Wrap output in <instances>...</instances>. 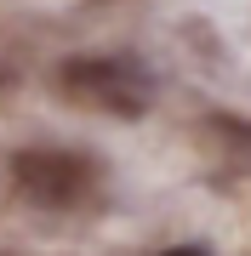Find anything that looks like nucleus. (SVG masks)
Here are the masks:
<instances>
[{
	"label": "nucleus",
	"instance_id": "nucleus-1",
	"mask_svg": "<svg viewBox=\"0 0 251 256\" xmlns=\"http://www.w3.org/2000/svg\"><path fill=\"white\" fill-rule=\"evenodd\" d=\"M12 176H18L23 200L52 210H75L97 194V160L75 154V148H29L12 160Z\"/></svg>",
	"mask_w": 251,
	"mask_h": 256
},
{
	"label": "nucleus",
	"instance_id": "nucleus-2",
	"mask_svg": "<svg viewBox=\"0 0 251 256\" xmlns=\"http://www.w3.org/2000/svg\"><path fill=\"white\" fill-rule=\"evenodd\" d=\"M63 92L75 102H92L103 114H143V102H149V80H143V68L120 63V57H75V63H63Z\"/></svg>",
	"mask_w": 251,
	"mask_h": 256
},
{
	"label": "nucleus",
	"instance_id": "nucleus-3",
	"mask_svg": "<svg viewBox=\"0 0 251 256\" xmlns=\"http://www.w3.org/2000/svg\"><path fill=\"white\" fill-rule=\"evenodd\" d=\"M166 256H200V250H166Z\"/></svg>",
	"mask_w": 251,
	"mask_h": 256
}]
</instances>
